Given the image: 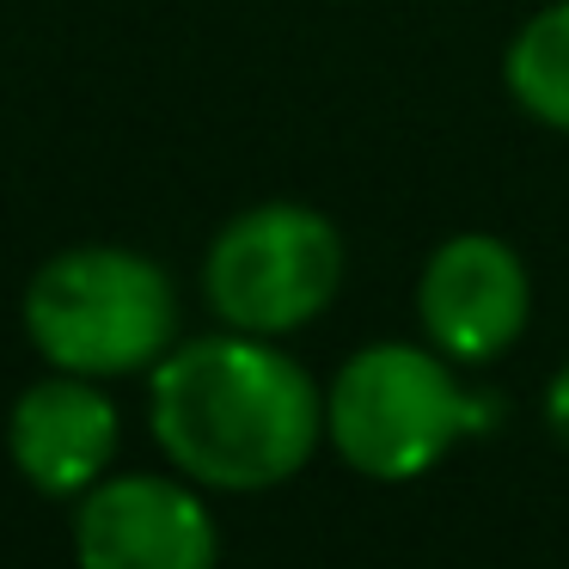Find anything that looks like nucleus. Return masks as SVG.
I'll return each instance as SVG.
<instances>
[{
  "mask_svg": "<svg viewBox=\"0 0 569 569\" xmlns=\"http://www.w3.org/2000/svg\"><path fill=\"white\" fill-rule=\"evenodd\" d=\"M153 441L209 490H276L325 435V398L295 356L251 331L197 337L153 368Z\"/></svg>",
  "mask_w": 569,
  "mask_h": 569,
  "instance_id": "1",
  "label": "nucleus"
},
{
  "mask_svg": "<svg viewBox=\"0 0 569 569\" xmlns=\"http://www.w3.org/2000/svg\"><path fill=\"white\" fill-rule=\"evenodd\" d=\"M26 331L62 373H153L178 343L172 276L123 246L56 251L26 288Z\"/></svg>",
  "mask_w": 569,
  "mask_h": 569,
  "instance_id": "2",
  "label": "nucleus"
},
{
  "mask_svg": "<svg viewBox=\"0 0 569 569\" xmlns=\"http://www.w3.org/2000/svg\"><path fill=\"white\" fill-rule=\"evenodd\" d=\"M478 405L483 398H471L422 343H368L325 392V435L349 471L405 483L441 466L447 447L478 429Z\"/></svg>",
  "mask_w": 569,
  "mask_h": 569,
  "instance_id": "3",
  "label": "nucleus"
},
{
  "mask_svg": "<svg viewBox=\"0 0 569 569\" xmlns=\"http://www.w3.org/2000/svg\"><path fill=\"white\" fill-rule=\"evenodd\" d=\"M343 282V239L307 202H258L221 227L202 263L209 307L233 331L282 337L312 325Z\"/></svg>",
  "mask_w": 569,
  "mask_h": 569,
  "instance_id": "4",
  "label": "nucleus"
},
{
  "mask_svg": "<svg viewBox=\"0 0 569 569\" xmlns=\"http://www.w3.org/2000/svg\"><path fill=\"white\" fill-rule=\"evenodd\" d=\"M80 569H214L221 527L209 502L178 478H111L80 496L74 515Z\"/></svg>",
  "mask_w": 569,
  "mask_h": 569,
  "instance_id": "5",
  "label": "nucleus"
},
{
  "mask_svg": "<svg viewBox=\"0 0 569 569\" xmlns=\"http://www.w3.org/2000/svg\"><path fill=\"white\" fill-rule=\"evenodd\" d=\"M417 312L441 356L471 361V368L496 361L527 331V312H532L527 263L496 233H459L422 263Z\"/></svg>",
  "mask_w": 569,
  "mask_h": 569,
  "instance_id": "6",
  "label": "nucleus"
},
{
  "mask_svg": "<svg viewBox=\"0 0 569 569\" xmlns=\"http://www.w3.org/2000/svg\"><path fill=\"white\" fill-rule=\"evenodd\" d=\"M117 405L99 392L87 373H62L26 386L7 417V453H13L19 478L38 483L43 496H87L117 459Z\"/></svg>",
  "mask_w": 569,
  "mask_h": 569,
  "instance_id": "7",
  "label": "nucleus"
},
{
  "mask_svg": "<svg viewBox=\"0 0 569 569\" xmlns=\"http://www.w3.org/2000/svg\"><path fill=\"white\" fill-rule=\"evenodd\" d=\"M502 80L520 111L569 136V0H557L520 26V38L508 43Z\"/></svg>",
  "mask_w": 569,
  "mask_h": 569,
  "instance_id": "8",
  "label": "nucleus"
},
{
  "mask_svg": "<svg viewBox=\"0 0 569 569\" xmlns=\"http://www.w3.org/2000/svg\"><path fill=\"white\" fill-rule=\"evenodd\" d=\"M545 422H551V435L569 447V368L557 373V380H551V392H545Z\"/></svg>",
  "mask_w": 569,
  "mask_h": 569,
  "instance_id": "9",
  "label": "nucleus"
}]
</instances>
